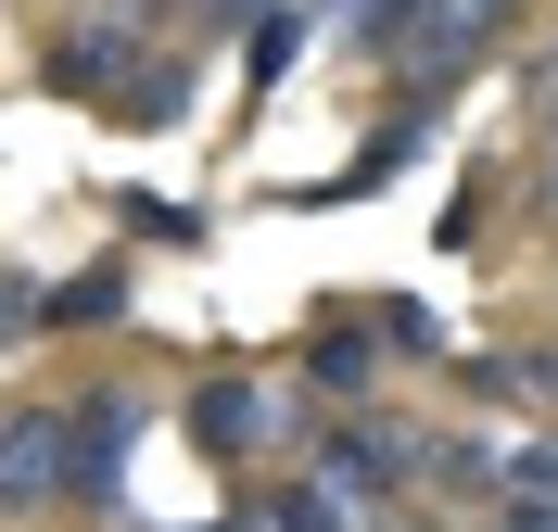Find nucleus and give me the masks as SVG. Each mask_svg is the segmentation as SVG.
Segmentation results:
<instances>
[{
	"mask_svg": "<svg viewBox=\"0 0 558 532\" xmlns=\"http://www.w3.org/2000/svg\"><path fill=\"white\" fill-rule=\"evenodd\" d=\"M508 26H521V0H393L368 38H381L393 76H457V64H483Z\"/></svg>",
	"mask_w": 558,
	"mask_h": 532,
	"instance_id": "f257e3e1",
	"label": "nucleus"
},
{
	"mask_svg": "<svg viewBox=\"0 0 558 532\" xmlns=\"http://www.w3.org/2000/svg\"><path fill=\"white\" fill-rule=\"evenodd\" d=\"M0 495H76V419H13L0 431Z\"/></svg>",
	"mask_w": 558,
	"mask_h": 532,
	"instance_id": "f03ea898",
	"label": "nucleus"
},
{
	"mask_svg": "<svg viewBox=\"0 0 558 532\" xmlns=\"http://www.w3.org/2000/svg\"><path fill=\"white\" fill-rule=\"evenodd\" d=\"M128 26H76L64 51H51V89H76V102H114V89H128Z\"/></svg>",
	"mask_w": 558,
	"mask_h": 532,
	"instance_id": "7ed1b4c3",
	"label": "nucleus"
},
{
	"mask_svg": "<svg viewBox=\"0 0 558 532\" xmlns=\"http://www.w3.org/2000/svg\"><path fill=\"white\" fill-rule=\"evenodd\" d=\"M267 431H279L267 393H242V381H216V393H204V444H216V457H242V444H267Z\"/></svg>",
	"mask_w": 558,
	"mask_h": 532,
	"instance_id": "20e7f679",
	"label": "nucleus"
},
{
	"mask_svg": "<svg viewBox=\"0 0 558 532\" xmlns=\"http://www.w3.org/2000/svg\"><path fill=\"white\" fill-rule=\"evenodd\" d=\"M292 51H305V0H267V26L242 38V76H254V89H279V76H292Z\"/></svg>",
	"mask_w": 558,
	"mask_h": 532,
	"instance_id": "39448f33",
	"label": "nucleus"
},
{
	"mask_svg": "<svg viewBox=\"0 0 558 532\" xmlns=\"http://www.w3.org/2000/svg\"><path fill=\"white\" fill-rule=\"evenodd\" d=\"M114 305H128V280H114V267H89V280H64V292H51V318H64V330L114 318Z\"/></svg>",
	"mask_w": 558,
	"mask_h": 532,
	"instance_id": "423d86ee",
	"label": "nucleus"
},
{
	"mask_svg": "<svg viewBox=\"0 0 558 532\" xmlns=\"http://www.w3.org/2000/svg\"><path fill=\"white\" fill-rule=\"evenodd\" d=\"M317 381H330V393H368V330H355V343L330 330V343H317Z\"/></svg>",
	"mask_w": 558,
	"mask_h": 532,
	"instance_id": "0eeeda50",
	"label": "nucleus"
},
{
	"mask_svg": "<svg viewBox=\"0 0 558 532\" xmlns=\"http://www.w3.org/2000/svg\"><path fill=\"white\" fill-rule=\"evenodd\" d=\"M508 495H546L558 507V444H521V457H508Z\"/></svg>",
	"mask_w": 558,
	"mask_h": 532,
	"instance_id": "6e6552de",
	"label": "nucleus"
},
{
	"mask_svg": "<svg viewBox=\"0 0 558 532\" xmlns=\"http://www.w3.org/2000/svg\"><path fill=\"white\" fill-rule=\"evenodd\" d=\"M305 13H330V26H355V38H368V26L393 13V0H305Z\"/></svg>",
	"mask_w": 558,
	"mask_h": 532,
	"instance_id": "1a4fd4ad",
	"label": "nucleus"
},
{
	"mask_svg": "<svg viewBox=\"0 0 558 532\" xmlns=\"http://www.w3.org/2000/svg\"><path fill=\"white\" fill-rule=\"evenodd\" d=\"M508 532H558V507L546 495H508Z\"/></svg>",
	"mask_w": 558,
	"mask_h": 532,
	"instance_id": "9d476101",
	"label": "nucleus"
},
{
	"mask_svg": "<svg viewBox=\"0 0 558 532\" xmlns=\"http://www.w3.org/2000/svg\"><path fill=\"white\" fill-rule=\"evenodd\" d=\"M546 127H558V64H546Z\"/></svg>",
	"mask_w": 558,
	"mask_h": 532,
	"instance_id": "9b49d317",
	"label": "nucleus"
},
{
	"mask_svg": "<svg viewBox=\"0 0 558 532\" xmlns=\"http://www.w3.org/2000/svg\"><path fill=\"white\" fill-rule=\"evenodd\" d=\"M216 13H254V0H216Z\"/></svg>",
	"mask_w": 558,
	"mask_h": 532,
	"instance_id": "f8f14e48",
	"label": "nucleus"
}]
</instances>
